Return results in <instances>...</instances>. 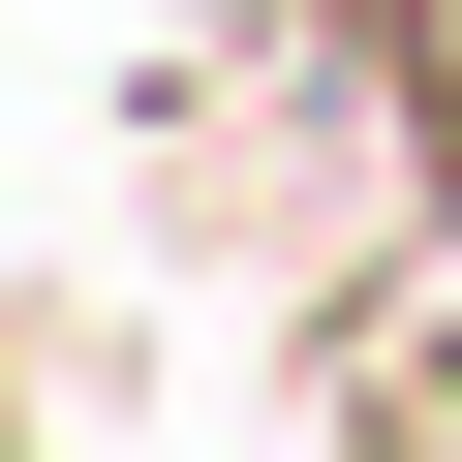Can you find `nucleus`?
<instances>
[{
  "label": "nucleus",
  "instance_id": "1",
  "mask_svg": "<svg viewBox=\"0 0 462 462\" xmlns=\"http://www.w3.org/2000/svg\"><path fill=\"white\" fill-rule=\"evenodd\" d=\"M401 62H431V124H462V0H401Z\"/></svg>",
  "mask_w": 462,
  "mask_h": 462
},
{
  "label": "nucleus",
  "instance_id": "2",
  "mask_svg": "<svg viewBox=\"0 0 462 462\" xmlns=\"http://www.w3.org/2000/svg\"><path fill=\"white\" fill-rule=\"evenodd\" d=\"M431 401H462V370H431Z\"/></svg>",
  "mask_w": 462,
  "mask_h": 462
}]
</instances>
